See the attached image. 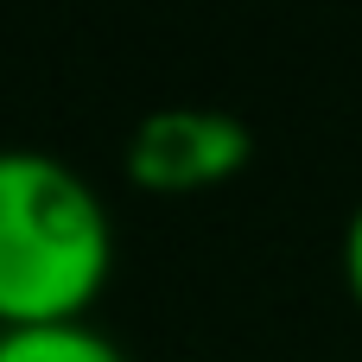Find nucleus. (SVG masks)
I'll use <instances>...</instances> for the list:
<instances>
[{"label":"nucleus","mask_w":362,"mask_h":362,"mask_svg":"<svg viewBox=\"0 0 362 362\" xmlns=\"http://www.w3.org/2000/svg\"><path fill=\"white\" fill-rule=\"evenodd\" d=\"M108 267L115 223L95 185L45 146H0V331L83 318Z\"/></svg>","instance_id":"nucleus-1"},{"label":"nucleus","mask_w":362,"mask_h":362,"mask_svg":"<svg viewBox=\"0 0 362 362\" xmlns=\"http://www.w3.org/2000/svg\"><path fill=\"white\" fill-rule=\"evenodd\" d=\"M0 362H127V356L89 318H57V325H6Z\"/></svg>","instance_id":"nucleus-3"},{"label":"nucleus","mask_w":362,"mask_h":362,"mask_svg":"<svg viewBox=\"0 0 362 362\" xmlns=\"http://www.w3.org/2000/svg\"><path fill=\"white\" fill-rule=\"evenodd\" d=\"M255 159V127L216 102H172L127 134V178L146 191H197Z\"/></svg>","instance_id":"nucleus-2"},{"label":"nucleus","mask_w":362,"mask_h":362,"mask_svg":"<svg viewBox=\"0 0 362 362\" xmlns=\"http://www.w3.org/2000/svg\"><path fill=\"white\" fill-rule=\"evenodd\" d=\"M344 280H350V293H356V305H362V197H356V210H350V223H344Z\"/></svg>","instance_id":"nucleus-4"}]
</instances>
